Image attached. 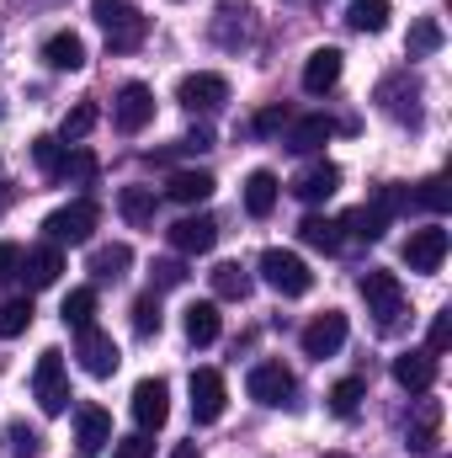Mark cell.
<instances>
[{"label":"cell","mask_w":452,"mask_h":458,"mask_svg":"<svg viewBox=\"0 0 452 458\" xmlns=\"http://www.w3.org/2000/svg\"><path fill=\"white\" fill-rule=\"evenodd\" d=\"M448 229L426 225V229H410V240H405V267L410 272H437L442 261H448Z\"/></svg>","instance_id":"cell-12"},{"label":"cell","mask_w":452,"mask_h":458,"mask_svg":"<svg viewBox=\"0 0 452 458\" xmlns=\"http://www.w3.org/2000/svg\"><path fill=\"white\" fill-rule=\"evenodd\" d=\"M261 283L266 288H277L282 299H304L309 288H314V272H309V261L298 256V250H261Z\"/></svg>","instance_id":"cell-2"},{"label":"cell","mask_w":452,"mask_h":458,"mask_svg":"<svg viewBox=\"0 0 452 458\" xmlns=\"http://www.w3.org/2000/svg\"><path fill=\"white\" fill-rule=\"evenodd\" d=\"M160 326H165V315H160V299H155V293L133 299V331H138V336H160Z\"/></svg>","instance_id":"cell-37"},{"label":"cell","mask_w":452,"mask_h":458,"mask_svg":"<svg viewBox=\"0 0 452 458\" xmlns=\"http://www.w3.org/2000/svg\"><path fill=\"white\" fill-rule=\"evenodd\" d=\"M21 272V245L16 240H0V283H11Z\"/></svg>","instance_id":"cell-45"},{"label":"cell","mask_w":452,"mask_h":458,"mask_svg":"<svg viewBox=\"0 0 452 458\" xmlns=\"http://www.w3.org/2000/svg\"><path fill=\"white\" fill-rule=\"evenodd\" d=\"M336 81H340V48H314L304 59V91L325 97V91H336Z\"/></svg>","instance_id":"cell-20"},{"label":"cell","mask_w":452,"mask_h":458,"mask_svg":"<svg viewBox=\"0 0 452 458\" xmlns=\"http://www.w3.org/2000/svg\"><path fill=\"white\" fill-rule=\"evenodd\" d=\"M91 315H96V288H75V293L64 299V310H59V320H64V326H75V331H86V326H91Z\"/></svg>","instance_id":"cell-34"},{"label":"cell","mask_w":452,"mask_h":458,"mask_svg":"<svg viewBox=\"0 0 452 458\" xmlns=\"http://www.w3.org/2000/svg\"><path fill=\"white\" fill-rule=\"evenodd\" d=\"M91 176H96V155H91V149L64 155V165L54 171V182H91Z\"/></svg>","instance_id":"cell-39"},{"label":"cell","mask_w":452,"mask_h":458,"mask_svg":"<svg viewBox=\"0 0 452 458\" xmlns=\"http://www.w3.org/2000/svg\"><path fill=\"white\" fill-rule=\"evenodd\" d=\"M394 378H399L410 394H426V389L437 384V357H431V352H405V357H394Z\"/></svg>","instance_id":"cell-21"},{"label":"cell","mask_w":452,"mask_h":458,"mask_svg":"<svg viewBox=\"0 0 452 458\" xmlns=\"http://www.w3.org/2000/svg\"><path fill=\"white\" fill-rule=\"evenodd\" d=\"M149 117H155V91H149L144 81H128V86L117 91V102H113V123L122 128V133H144Z\"/></svg>","instance_id":"cell-11"},{"label":"cell","mask_w":452,"mask_h":458,"mask_svg":"<svg viewBox=\"0 0 452 458\" xmlns=\"http://www.w3.org/2000/svg\"><path fill=\"white\" fill-rule=\"evenodd\" d=\"M171 416V384L165 378H138L133 384V421L138 432H160Z\"/></svg>","instance_id":"cell-10"},{"label":"cell","mask_w":452,"mask_h":458,"mask_svg":"<svg viewBox=\"0 0 452 458\" xmlns=\"http://www.w3.org/2000/svg\"><path fill=\"white\" fill-rule=\"evenodd\" d=\"M298 240L331 256V250H340V225H336V219H325V214H309V219L298 225Z\"/></svg>","instance_id":"cell-30"},{"label":"cell","mask_w":452,"mask_h":458,"mask_svg":"<svg viewBox=\"0 0 452 458\" xmlns=\"http://www.w3.org/2000/svg\"><path fill=\"white\" fill-rule=\"evenodd\" d=\"M245 389H250V400H255V405H293L298 378H293L282 362H255V368H250V378H245Z\"/></svg>","instance_id":"cell-7"},{"label":"cell","mask_w":452,"mask_h":458,"mask_svg":"<svg viewBox=\"0 0 452 458\" xmlns=\"http://www.w3.org/2000/svg\"><path fill=\"white\" fill-rule=\"evenodd\" d=\"M442 437V400H421V411L410 416V432H405V448L410 454H431Z\"/></svg>","instance_id":"cell-18"},{"label":"cell","mask_w":452,"mask_h":458,"mask_svg":"<svg viewBox=\"0 0 452 458\" xmlns=\"http://www.w3.org/2000/svg\"><path fill=\"white\" fill-rule=\"evenodd\" d=\"M293 192H298V198H304L309 208H314V203H331V198L340 192V165H331V160L309 165V171H304V176L293 182Z\"/></svg>","instance_id":"cell-19"},{"label":"cell","mask_w":452,"mask_h":458,"mask_svg":"<svg viewBox=\"0 0 452 458\" xmlns=\"http://www.w3.org/2000/svg\"><path fill=\"white\" fill-rule=\"evenodd\" d=\"M442 48V21L437 16H421L415 27H410V59H426V54H437Z\"/></svg>","instance_id":"cell-36"},{"label":"cell","mask_w":452,"mask_h":458,"mask_svg":"<svg viewBox=\"0 0 452 458\" xmlns=\"http://www.w3.org/2000/svg\"><path fill=\"white\" fill-rule=\"evenodd\" d=\"M213 187H219V182H213L208 171H176V176L165 182V198H171V203L197 208V203H208V198H213Z\"/></svg>","instance_id":"cell-22"},{"label":"cell","mask_w":452,"mask_h":458,"mask_svg":"<svg viewBox=\"0 0 452 458\" xmlns=\"http://www.w3.org/2000/svg\"><path fill=\"white\" fill-rule=\"evenodd\" d=\"M331 458H346V454H331Z\"/></svg>","instance_id":"cell-50"},{"label":"cell","mask_w":452,"mask_h":458,"mask_svg":"<svg viewBox=\"0 0 452 458\" xmlns=\"http://www.w3.org/2000/svg\"><path fill=\"white\" fill-rule=\"evenodd\" d=\"M245 16H250V0H224V5H219V21H213V38H219L224 48H239V32H234V21L245 27Z\"/></svg>","instance_id":"cell-33"},{"label":"cell","mask_w":452,"mask_h":458,"mask_svg":"<svg viewBox=\"0 0 452 458\" xmlns=\"http://www.w3.org/2000/svg\"><path fill=\"white\" fill-rule=\"evenodd\" d=\"M91 16L102 21V32H107L113 54H133V48L144 43V32H149V21L138 16V5H133V0H91Z\"/></svg>","instance_id":"cell-1"},{"label":"cell","mask_w":452,"mask_h":458,"mask_svg":"<svg viewBox=\"0 0 452 458\" xmlns=\"http://www.w3.org/2000/svg\"><path fill=\"white\" fill-rule=\"evenodd\" d=\"M59 272H64V256H59V245H38V250H21V283L38 293V288H54L59 283Z\"/></svg>","instance_id":"cell-17"},{"label":"cell","mask_w":452,"mask_h":458,"mask_svg":"<svg viewBox=\"0 0 452 458\" xmlns=\"http://www.w3.org/2000/svg\"><path fill=\"white\" fill-rule=\"evenodd\" d=\"M32 326V299H11V304H0V336L11 342V336H21Z\"/></svg>","instance_id":"cell-38"},{"label":"cell","mask_w":452,"mask_h":458,"mask_svg":"<svg viewBox=\"0 0 452 458\" xmlns=\"http://www.w3.org/2000/svg\"><path fill=\"white\" fill-rule=\"evenodd\" d=\"M187 342L192 346H213L219 342V331H224V320H219V304L213 299H203V304H187Z\"/></svg>","instance_id":"cell-23"},{"label":"cell","mask_w":452,"mask_h":458,"mask_svg":"<svg viewBox=\"0 0 452 458\" xmlns=\"http://www.w3.org/2000/svg\"><path fill=\"white\" fill-rule=\"evenodd\" d=\"M128 267H133V250H128V245H96V250H91V277H96V283H113Z\"/></svg>","instance_id":"cell-28"},{"label":"cell","mask_w":452,"mask_h":458,"mask_svg":"<svg viewBox=\"0 0 452 458\" xmlns=\"http://www.w3.org/2000/svg\"><path fill=\"white\" fill-rule=\"evenodd\" d=\"M213 293L219 299H250V272L239 261H219L213 267Z\"/></svg>","instance_id":"cell-31"},{"label":"cell","mask_w":452,"mask_h":458,"mask_svg":"<svg viewBox=\"0 0 452 458\" xmlns=\"http://www.w3.org/2000/svg\"><path fill=\"white\" fill-rule=\"evenodd\" d=\"M378 102H383V113L399 117V123H421V81L415 75H389L378 86Z\"/></svg>","instance_id":"cell-15"},{"label":"cell","mask_w":452,"mask_h":458,"mask_svg":"<svg viewBox=\"0 0 452 458\" xmlns=\"http://www.w3.org/2000/svg\"><path fill=\"white\" fill-rule=\"evenodd\" d=\"M176 102H181L187 113H219V107L229 102V81H224V75H213V70L181 75V86H176Z\"/></svg>","instance_id":"cell-6"},{"label":"cell","mask_w":452,"mask_h":458,"mask_svg":"<svg viewBox=\"0 0 452 458\" xmlns=\"http://www.w3.org/2000/svg\"><path fill=\"white\" fill-rule=\"evenodd\" d=\"M181 149H187V155H203V149H213V128H208V123H197V128L181 139Z\"/></svg>","instance_id":"cell-47"},{"label":"cell","mask_w":452,"mask_h":458,"mask_svg":"<svg viewBox=\"0 0 452 458\" xmlns=\"http://www.w3.org/2000/svg\"><path fill=\"white\" fill-rule=\"evenodd\" d=\"M229 405V389H224V373L219 368H197L192 373V421L197 427H213Z\"/></svg>","instance_id":"cell-9"},{"label":"cell","mask_w":452,"mask_h":458,"mask_svg":"<svg viewBox=\"0 0 452 458\" xmlns=\"http://www.w3.org/2000/svg\"><path fill=\"white\" fill-rule=\"evenodd\" d=\"M171 458H203V454H197V443H176V448H171Z\"/></svg>","instance_id":"cell-49"},{"label":"cell","mask_w":452,"mask_h":458,"mask_svg":"<svg viewBox=\"0 0 452 458\" xmlns=\"http://www.w3.org/2000/svg\"><path fill=\"white\" fill-rule=\"evenodd\" d=\"M107 443H113V416L102 405H80L75 411V448H80V458H96Z\"/></svg>","instance_id":"cell-16"},{"label":"cell","mask_w":452,"mask_h":458,"mask_svg":"<svg viewBox=\"0 0 452 458\" xmlns=\"http://www.w3.org/2000/svg\"><path fill=\"white\" fill-rule=\"evenodd\" d=\"M96 225H102V208L91 198H75L43 219V234H48V245H86L96 234Z\"/></svg>","instance_id":"cell-3"},{"label":"cell","mask_w":452,"mask_h":458,"mask_svg":"<svg viewBox=\"0 0 452 458\" xmlns=\"http://www.w3.org/2000/svg\"><path fill=\"white\" fill-rule=\"evenodd\" d=\"M96 102H75V107H70V113H64V123H59V139H64V144H75V139H86V133H91V128H96Z\"/></svg>","instance_id":"cell-35"},{"label":"cell","mask_w":452,"mask_h":458,"mask_svg":"<svg viewBox=\"0 0 452 458\" xmlns=\"http://www.w3.org/2000/svg\"><path fill=\"white\" fill-rule=\"evenodd\" d=\"M155 208H160L155 187H122V192H117V214H122L133 229H149V225H155Z\"/></svg>","instance_id":"cell-25"},{"label":"cell","mask_w":452,"mask_h":458,"mask_svg":"<svg viewBox=\"0 0 452 458\" xmlns=\"http://www.w3.org/2000/svg\"><path fill=\"white\" fill-rule=\"evenodd\" d=\"M155 454V443H149V432H138V437H122L113 448V458H149Z\"/></svg>","instance_id":"cell-46"},{"label":"cell","mask_w":452,"mask_h":458,"mask_svg":"<svg viewBox=\"0 0 452 458\" xmlns=\"http://www.w3.org/2000/svg\"><path fill=\"white\" fill-rule=\"evenodd\" d=\"M32 394H38L43 416H64V411H70V378H64V352H59V346L38 352V368H32Z\"/></svg>","instance_id":"cell-4"},{"label":"cell","mask_w":452,"mask_h":458,"mask_svg":"<svg viewBox=\"0 0 452 458\" xmlns=\"http://www.w3.org/2000/svg\"><path fill=\"white\" fill-rule=\"evenodd\" d=\"M362 394H367V384H362V378H340L336 389H331V411H336V416H356Z\"/></svg>","instance_id":"cell-40"},{"label":"cell","mask_w":452,"mask_h":458,"mask_svg":"<svg viewBox=\"0 0 452 458\" xmlns=\"http://www.w3.org/2000/svg\"><path fill=\"white\" fill-rule=\"evenodd\" d=\"M277 192H282V182H277L272 171H250V176H245V214H250V219H266V214L277 208Z\"/></svg>","instance_id":"cell-24"},{"label":"cell","mask_w":452,"mask_h":458,"mask_svg":"<svg viewBox=\"0 0 452 458\" xmlns=\"http://www.w3.org/2000/svg\"><path fill=\"white\" fill-rule=\"evenodd\" d=\"M181 283H187L181 261H155V288H181Z\"/></svg>","instance_id":"cell-44"},{"label":"cell","mask_w":452,"mask_h":458,"mask_svg":"<svg viewBox=\"0 0 452 458\" xmlns=\"http://www.w3.org/2000/svg\"><path fill=\"white\" fill-rule=\"evenodd\" d=\"M448 346H452V310H442V315L431 320V346H426V352H431V357H442Z\"/></svg>","instance_id":"cell-43"},{"label":"cell","mask_w":452,"mask_h":458,"mask_svg":"<svg viewBox=\"0 0 452 458\" xmlns=\"http://www.w3.org/2000/svg\"><path fill=\"white\" fill-rule=\"evenodd\" d=\"M346 27L351 32H383L389 27V0H351L346 5Z\"/></svg>","instance_id":"cell-29"},{"label":"cell","mask_w":452,"mask_h":458,"mask_svg":"<svg viewBox=\"0 0 452 458\" xmlns=\"http://www.w3.org/2000/svg\"><path fill=\"white\" fill-rule=\"evenodd\" d=\"M340 346H346V315L340 310H325V315H314L309 326H304V357H336Z\"/></svg>","instance_id":"cell-14"},{"label":"cell","mask_w":452,"mask_h":458,"mask_svg":"<svg viewBox=\"0 0 452 458\" xmlns=\"http://www.w3.org/2000/svg\"><path fill=\"white\" fill-rule=\"evenodd\" d=\"M331 117H298L293 128H288V149H298V155H309V149H325L331 144Z\"/></svg>","instance_id":"cell-27"},{"label":"cell","mask_w":452,"mask_h":458,"mask_svg":"<svg viewBox=\"0 0 452 458\" xmlns=\"http://www.w3.org/2000/svg\"><path fill=\"white\" fill-rule=\"evenodd\" d=\"M165 234H171V245H176L181 256H203V250L219 245V219H213V214H187V219H176Z\"/></svg>","instance_id":"cell-13"},{"label":"cell","mask_w":452,"mask_h":458,"mask_svg":"<svg viewBox=\"0 0 452 458\" xmlns=\"http://www.w3.org/2000/svg\"><path fill=\"white\" fill-rule=\"evenodd\" d=\"M282 123H288V107H266V113L255 117V133H277Z\"/></svg>","instance_id":"cell-48"},{"label":"cell","mask_w":452,"mask_h":458,"mask_svg":"<svg viewBox=\"0 0 452 458\" xmlns=\"http://www.w3.org/2000/svg\"><path fill=\"white\" fill-rule=\"evenodd\" d=\"M415 203H426L431 214H448V208H452L448 176H431V182H421V192H415Z\"/></svg>","instance_id":"cell-42"},{"label":"cell","mask_w":452,"mask_h":458,"mask_svg":"<svg viewBox=\"0 0 452 458\" xmlns=\"http://www.w3.org/2000/svg\"><path fill=\"white\" fill-rule=\"evenodd\" d=\"M362 299H367V315L378 320V331H394L405 320V288L394 272H367L362 277Z\"/></svg>","instance_id":"cell-5"},{"label":"cell","mask_w":452,"mask_h":458,"mask_svg":"<svg viewBox=\"0 0 452 458\" xmlns=\"http://www.w3.org/2000/svg\"><path fill=\"white\" fill-rule=\"evenodd\" d=\"M75 357H80V368L91 373V378H113L117 362H122V352L107 331H96V326H86V331H75Z\"/></svg>","instance_id":"cell-8"},{"label":"cell","mask_w":452,"mask_h":458,"mask_svg":"<svg viewBox=\"0 0 452 458\" xmlns=\"http://www.w3.org/2000/svg\"><path fill=\"white\" fill-rule=\"evenodd\" d=\"M340 229H346V234H356V240H383V229H389V219L378 214V203H372V208L362 203V208H351V214L340 219Z\"/></svg>","instance_id":"cell-32"},{"label":"cell","mask_w":452,"mask_h":458,"mask_svg":"<svg viewBox=\"0 0 452 458\" xmlns=\"http://www.w3.org/2000/svg\"><path fill=\"white\" fill-rule=\"evenodd\" d=\"M32 160L43 165V176H54V171L64 165V139H54V133H43V139H32Z\"/></svg>","instance_id":"cell-41"},{"label":"cell","mask_w":452,"mask_h":458,"mask_svg":"<svg viewBox=\"0 0 452 458\" xmlns=\"http://www.w3.org/2000/svg\"><path fill=\"white\" fill-rule=\"evenodd\" d=\"M43 59H48L54 70H86V43H80V32H54V38L43 43Z\"/></svg>","instance_id":"cell-26"}]
</instances>
